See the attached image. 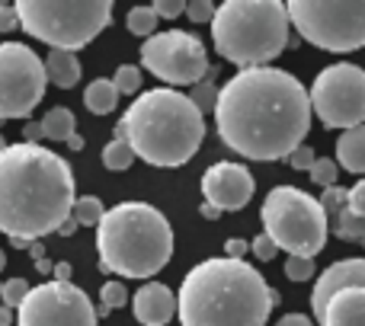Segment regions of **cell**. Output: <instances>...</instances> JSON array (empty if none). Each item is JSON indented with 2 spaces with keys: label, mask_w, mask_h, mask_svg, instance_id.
Listing matches in <instances>:
<instances>
[{
  "label": "cell",
  "mask_w": 365,
  "mask_h": 326,
  "mask_svg": "<svg viewBox=\"0 0 365 326\" xmlns=\"http://www.w3.org/2000/svg\"><path fill=\"white\" fill-rule=\"evenodd\" d=\"M311 90L282 68L237 70L221 87L215 128L225 147L247 160H289L311 132Z\"/></svg>",
  "instance_id": "6da1fadb"
},
{
  "label": "cell",
  "mask_w": 365,
  "mask_h": 326,
  "mask_svg": "<svg viewBox=\"0 0 365 326\" xmlns=\"http://www.w3.org/2000/svg\"><path fill=\"white\" fill-rule=\"evenodd\" d=\"M74 169L42 144H6L0 154V233L16 250L58 233L74 218Z\"/></svg>",
  "instance_id": "7a4b0ae2"
},
{
  "label": "cell",
  "mask_w": 365,
  "mask_h": 326,
  "mask_svg": "<svg viewBox=\"0 0 365 326\" xmlns=\"http://www.w3.org/2000/svg\"><path fill=\"white\" fill-rule=\"evenodd\" d=\"M177 301L182 326H266L279 295L250 263L212 256L186 272Z\"/></svg>",
  "instance_id": "3957f363"
},
{
  "label": "cell",
  "mask_w": 365,
  "mask_h": 326,
  "mask_svg": "<svg viewBox=\"0 0 365 326\" xmlns=\"http://www.w3.org/2000/svg\"><path fill=\"white\" fill-rule=\"evenodd\" d=\"M115 138L128 141L135 157L160 169L182 167L199 154L205 141L202 109L186 93L158 87L138 93L115 125Z\"/></svg>",
  "instance_id": "277c9868"
},
{
  "label": "cell",
  "mask_w": 365,
  "mask_h": 326,
  "mask_svg": "<svg viewBox=\"0 0 365 326\" xmlns=\"http://www.w3.org/2000/svg\"><path fill=\"white\" fill-rule=\"evenodd\" d=\"M100 269L119 278H151L173 256V227L160 208L148 201H122L109 208L96 227Z\"/></svg>",
  "instance_id": "5b68a950"
},
{
  "label": "cell",
  "mask_w": 365,
  "mask_h": 326,
  "mask_svg": "<svg viewBox=\"0 0 365 326\" xmlns=\"http://www.w3.org/2000/svg\"><path fill=\"white\" fill-rule=\"evenodd\" d=\"M289 6L279 0H225L212 19V42L240 70L269 68L289 45Z\"/></svg>",
  "instance_id": "8992f818"
},
{
  "label": "cell",
  "mask_w": 365,
  "mask_h": 326,
  "mask_svg": "<svg viewBox=\"0 0 365 326\" xmlns=\"http://www.w3.org/2000/svg\"><path fill=\"white\" fill-rule=\"evenodd\" d=\"M13 6L19 26L58 51L83 48L113 23L109 0H16Z\"/></svg>",
  "instance_id": "52a82bcc"
},
{
  "label": "cell",
  "mask_w": 365,
  "mask_h": 326,
  "mask_svg": "<svg viewBox=\"0 0 365 326\" xmlns=\"http://www.w3.org/2000/svg\"><path fill=\"white\" fill-rule=\"evenodd\" d=\"M259 221H263V233H269L279 250H285L289 256L314 259L330 233V221L321 199L295 186L269 189L263 208H259Z\"/></svg>",
  "instance_id": "ba28073f"
},
{
  "label": "cell",
  "mask_w": 365,
  "mask_h": 326,
  "mask_svg": "<svg viewBox=\"0 0 365 326\" xmlns=\"http://www.w3.org/2000/svg\"><path fill=\"white\" fill-rule=\"evenodd\" d=\"M289 19L314 48L346 55L365 45V0H289Z\"/></svg>",
  "instance_id": "9c48e42d"
},
{
  "label": "cell",
  "mask_w": 365,
  "mask_h": 326,
  "mask_svg": "<svg viewBox=\"0 0 365 326\" xmlns=\"http://www.w3.org/2000/svg\"><path fill=\"white\" fill-rule=\"evenodd\" d=\"M321 326H365V256L327 265L311 291Z\"/></svg>",
  "instance_id": "30bf717a"
},
{
  "label": "cell",
  "mask_w": 365,
  "mask_h": 326,
  "mask_svg": "<svg viewBox=\"0 0 365 326\" xmlns=\"http://www.w3.org/2000/svg\"><path fill=\"white\" fill-rule=\"evenodd\" d=\"M311 106L327 128L365 125V70L359 64H330L311 83Z\"/></svg>",
  "instance_id": "8fae6325"
},
{
  "label": "cell",
  "mask_w": 365,
  "mask_h": 326,
  "mask_svg": "<svg viewBox=\"0 0 365 326\" xmlns=\"http://www.w3.org/2000/svg\"><path fill=\"white\" fill-rule=\"evenodd\" d=\"M48 68L45 61L19 42H0V122L29 119L42 102Z\"/></svg>",
  "instance_id": "7c38bea8"
},
{
  "label": "cell",
  "mask_w": 365,
  "mask_h": 326,
  "mask_svg": "<svg viewBox=\"0 0 365 326\" xmlns=\"http://www.w3.org/2000/svg\"><path fill=\"white\" fill-rule=\"evenodd\" d=\"M141 68H148L154 77L173 87H199L212 70L199 36L182 29L158 32L148 38L141 45Z\"/></svg>",
  "instance_id": "4fadbf2b"
},
{
  "label": "cell",
  "mask_w": 365,
  "mask_h": 326,
  "mask_svg": "<svg viewBox=\"0 0 365 326\" xmlns=\"http://www.w3.org/2000/svg\"><path fill=\"white\" fill-rule=\"evenodd\" d=\"M96 307L77 285L42 282L16 310V326H96Z\"/></svg>",
  "instance_id": "5bb4252c"
},
{
  "label": "cell",
  "mask_w": 365,
  "mask_h": 326,
  "mask_svg": "<svg viewBox=\"0 0 365 326\" xmlns=\"http://www.w3.org/2000/svg\"><path fill=\"white\" fill-rule=\"evenodd\" d=\"M253 182L250 169L244 163H212L202 176V195H205L208 205H215L218 211H240L244 205H250L253 199Z\"/></svg>",
  "instance_id": "9a60e30c"
},
{
  "label": "cell",
  "mask_w": 365,
  "mask_h": 326,
  "mask_svg": "<svg viewBox=\"0 0 365 326\" xmlns=\"http://www.w3.org/2000/svg\"><path fill=\"white\" fill-rule=\"evenodd\" d=\"M321 205H324V211H327L330 233L346 240V243H359L365 250V218H359V214L349 208V189H343V186L324 189Z\"/></svg>",
  "instance_id": "2e32d148"
},
{
  "label": "cell",
  "mask_w": 365,
  "mask_h": 326,
  "mask_svg": "<svg viewBox=\"0 0 365 326\" xmlns=\"http://www.w3.org/2000/svg\"><path fill=\"white\" fill-rule=\"evenodd\" d=\"M135 320L141 326H167L173 320V314H180V301L173 298V291L160 282H148L135 291L132 298Z\"/></svg>",
  "instance_id": "e0dca14e"
},
{
  "label": "cell",
  "mask_w": 365,
  "mask_h": 326,
  "mask_svg": "<svg viewBox=\"0 0 365 326\" xmlns=\"http://www.w3.org/2000/svg\"><path fill=\"white\" fill-rule=\"evenodd\" d=\"M336 163L346 173H365V125L349 128L336 138Z\"/></svg>",
  "instance_id": "ac0fdd59"
},
{
  "label": "cell",
  "mask_w": 365,
  "mask_h": 326,
  "mask_svg": "<svg viewBox=\"0 0 365 326\" xmlns=\"http://www.w3.org/2000/svg\"><path fill=\"white\" fill-rule=\"evenodd\" d=\"M45 68H48V80L61 90L77 87V80H81V74H83L74 51H58V48H51L48 55H45Z\"/></svg>",
  "instance_id": "d6986e66"
},
{
  "label": "cell",
  "mask_w": 365,
  "mask_h": 326,
  "mask_svg": "<svg viewBox=\"0 0 365 326\" xmlns=\"http://www.w3.org/2000/svg\"><path fill=\"white\" fill-rule=\"evenodd\" d=\"M119 87L113 80H93L87 90H83V106L90 109L93 115H109L119 102Z\"/></svg>",
  "instance_id": "ffe728a7"
},
{
  "label": "cell",
  "mask_w": 365,
  "mask_h": 326,
  "mask_svg": "<svg viewBox=\"0 0 365 326\" xmlns=\"http://www.w3.org/2000/svg\"><path fill=\"white\" fill-rule=\"evenodd\" d=\"M74 128H77L74 112H71V109H64V106L48 109V112H45V119H42V132H45V138H48V141H61V144H68V141L77 135Z\"/></svg>",
  "instance_id": "44dd1931"
},
{
  "label": "cell",
  "mask_w": 365,
  "mask_h": 326,
  "mask_svg": "<svg viewBox=\"0 0 365 326\" xmlns=\"http://www.w3.org/2000/svg\"><path fill=\"white\" fill-rule=\"evenodd\" d=\"M125 23H128V32H132V36H141L148 42L151 36H158L160 16L154 13V6H132L128 16H125Z\"/></svg>",
  "instance_id": "7402d4cb"
},
{
  "label": "cell",
  "mask_w": 365,
  "mask_h": 326,
  "mask_svg": "<svg viewBox=\"0 0 365 326\" xmlns=\"http://www.w3.org/2000/svg\"><path fill=\"white\" fill-rule=\"evenodd\" d=\"M135 160H138V157H135L132 144H128V141H122V138H113L106 147H103V167L113 169V173H122V169H128Z\"/></svg>",
  "instance_id": "603a6c76"
},
{
  "label": "cell",
  "mask_w": 365,
  "mask_h": 326,
  "mask_svg": "<svg viewBox=\"0 0 365 326\" xmlns=\"http://www.w3.org/2000/svg\"><path fill=\"white\" fill-rule=\"evenodd\" d=\"M109 208H103V201L96 195H81L74 205V221L81 227H100V221L106 218Z\"/></svg>",
  "instance_id": "cb8c5ba5"
},
{
  "label": "cell",
  "mask_w": 365,
  "mask_h": 326,
  "mask_svg": "<svg viewBox=\"0 0 365 326\" xmlns=\"http://www.w3.org/2000/svg\"><path fill=\"white\" fill-rule=\"evenodd\" d=\"M113 83L119 87L122 96H135L141 90V68H135V64H119L113 74Z\"/></svg>",
  "instance_id": "d4e9b609"
},
{
  "label": "cell",
  "mask_w": 365,
  "mask_h": 326,
  "mask_svg": "<svg viewBox=\"0 0 365 326\" xmlns=\"http://www.w3.org/2000/svg\"><path fill=\"white\" fill-rule=\"evenodd\" d=\"M218 93H221V87H215L212 80H202L199 87H192L189 100H192L195 106L202 109V115H205V112H212V115H215V106H218Z\"/></svg>",
  "instance_id": "484cf974"
},
{
  "label": "cell",
  "mask_w": 365,
  "mask_h": 326,
  "mask_svg": "<svg viewBox=\"0 0 365 326\" xmlns=\"http://www.w3.org/2000/svg\"><path fill=\"white\" fill-rule=\"evenodd\" d=\"M336 176H340V163L330 160V157H317V163L311 167V179H314L321 189L336 186Z\"/></svg>",
  "instance_id": "4316f807"
},
{
  "label": "cell",
  "mask_w": 365,
  "mask_h": 326,
  "mask_svg": "<svg viewBox=\"0 0 365 326\" xmlns=\"http://www.w3.org/2000/svg\"><path fill=\"white\" fill-rule=\"evenodd\" d=\"M285 278H289V282H311V278H314V259L289 256L285 259Z\"/></svg>",
  "instance_id": "83f0119b"
},
{
  "label": "cell",
  "mask_w": 365,
  "mask_h": 326,
  "mask_svg": "<svg viewBox=\"0 0 365 326\" xmlns=\"http://www.w3.org/2000/svg\"><path fill=\"white\" fill-rule=\"evenodd\" d=\"M29 282L26 278H10V282H4V304L10 310H19L23 307V301L29 298Z\"/></svg>",
  "instance_id": "f1b7e54d"
},
{
  "label": "cell",
  "mask_w": 365,
  "mask_h": 326,
  "mask_svg": "<svg viewBox=\"0 0 365 326\" xmlns=\"http://www.w3.org/2000/svg\"><path fill=\"white\" fill-rule=\"evenodd\" d=\"M100 304H106L109 310H119L128 304V291H125V282H106L100 288Z\"/></svg>",
  "instance_id": "f546056e"
},
{
  "label": "cell",
  "mask_w": 365,
  "mask_h": 326,
  "mask_svg": "<svg viewBox=\"0 0 365 326\" xmlns=\"http://www.w3.org/2000/svg\"><path fill=\"white\" fill-rule=\"evenodd\" d=\"M250 253H253L257 259H263V263H269V259H276L279 246H276V240H272L269 233H259V237L250 240Z\"/></svg>",
  "instance_id": "4dcf8cb0"
},
{
  "label": "cell",
  "mask_w": 365,
  "mask_h": 326,
  "mask_svg": "<svg viewBox=\"0 0 365 326\" xmlns=\"http://www.w3.org/2000/svg\"><path fill=\"white\" fill-rule=\"evenodd\" d=\"M215 13H218V6L208 4V0H192V4H186V16L192 19V23H208L212 26Z\"/></svg>",
  "instance_id": "1f68e13d"
},
{
  "label": "cell",
  "mask_w": 365,
  "mask_h": 326,
  "mask_svg": "<svg viewBox=\"0 0 365 326\" xmlns=\"http://www.w3.org/2000/svg\"><path fill=\"white\" fill-rule=\"evenodd\" d=\"M151 6L160 19H177L180 13H186V4H182V0H154Z\"/></svg>",
  "instance_id": "d6a6232c"
},
{
  "label": "cell",
  "mask_w": 365,
  "mask_h": 326,
  "mask_svg": "<svg viewBox=\"0 0 365 326\" xmlns=\"http://www.w3.org/2000/svg\"><path fill=\"white\" fill-rule=\"evenodd\" d=\"M314 163H317L314 147H308V144H302V147H298V151L289 157V167H292V169H308V173H311V167H314Z\"/></svg>",
  "instance_id": "836d02e7"
},
{
  "label": "cell",
  "mask_w": 365,
  "mask_h": 326,
  "mask_svg": "<svg viewBox=\"0 0 365 326\" xmlns=\"http://www.w3.org/2000/svg\"><path fill=\"white\" fill-rule=\"evenodd\" d=\"M349 208H353L359 218H365V179H359L349 189Z\"/></svg>",
  "instance_id": "e575fe53"
},
{
  "label": "cell",
  "mask_w": 365,
  "mask_h": 326,
  "mask_svg": "<svg viewBox=\"0 0 365 326\" xmlns=\"http://www.w3.org/2000/svg\"><path fill=\"white\" fill-rule=\"evenodd\" d=\"M19 26V16H16V6L13 4H0V32H10Z\"/></svg>",
  "instance_id": "d590c367"
},
{
  "label": "cell",
  "mask_w": 365,
  "mask_h": 326,
  "mask_svg": "<svg viewBox=\"0 0 365 326\" xmlns=\"http://www.w3.org/2000/svg\"><path fill=\"white\" fill-rule=\"evenodd\" d=\"M244 253H250V243H247V240L231 237V240L225 243V256H231V259H244Z\"/></svg>",
  "instance_id": "8d00e7d4"
},
{
  "label": "cell",
  "mask_w": 365,
  "mask_h": 326,
  "mask_svg": "<svg viewBox=\"0 0 365 326\" xmlns=\"http://www.w3.org/2000/svg\"><path fill=\"white\" fill-rule=\"evenodd\" d=\"M276 326H314V323H311V317H304V314H285Z\"/></svg>",
  "instance_id": "74e56055"
},
{
  "label": "cell",
  "mask_w": 365,
  "mask_h": 326,
  "mask_svg": "<svg viewBox=\"0 0 365 326\" xmlns=\"http://www.w3.org/2000/svg\"><path fill=\"white\" fill-rule=\"evenodd\" d=\"M38 138H45L42 122H29V125H26V144H38Z\"/></svg>",
  "instance_id": "f35d334b"
},
{
  "label": "cell",
  "mask_w": 365,
  "mask_h": 326,
  "mask_svg": "<svg viewBox=\"0 0 365 326\" xmlns=\"http://www.w3.org/2000/svg\"><path fill=\"white\" fill-rule=\"evenodd\" d=\"M71 275H74V269H71V263H58V265H55V282L71 285Z\"/></svg>",
  "instance_id": "ab89813d"
},
{
  "label": "cell",
  "mask_w": 365,
  "mask_h": 326,
  "mask_svg": "<svg viewBox=\"0 0 365 326\" xmlns=\"http://www.w3.org/2000/svg\"><path fill=\"white\" fill-rule=\"evenodd\" d=\"M13 320H16V310H10L4 301H0V326H10Z\"/></svg>",
  "instance_id": "60d3db41"
},
{
  "label": "cell",
  "mask_w": 365,
  "mask_h": 326,
  "mask_svg": "<svg viewBox=\"0 0 365 326\" xmlns=\"http://www.w3.org/2000/svg\"><path fill=\"white\" fill-rule=\"evenodd\" d=\"M199 211H202V218H205V221H215V218H218V208H215V205H208V201H205V205H199Z\"/></svg>",
  "instance_id": "b9f144b4"
},
{
  "label": "cell",
  "mask_w": 365,
  "mask_h": 326,
  "mask_svg": "<svg viewBox=\"0 0 365 326\" xmlns=\"http://www.w3.org/2000/svg\"><path fill=\"white\" fill-rule=\"evenodd\" d=\"M77 227H81V224H77L74 218H68V221L61 224V231H58V233H61V237H71V233H77Z\"/></svg>",
  "instance_id": "7bdbcfd3"
},
{
  "label": "cell",
  "mask_w": 365,
  "mask_h": 326,
  "mask_svg": "<svg viewBox=\"0 0 365 326\" xmlns=\"http://www.w3.org/2000/svg\"><path fill=\"white\" fill-rule=\"evenodd\" d=\"M29 253H32V259H45V246H42V240H36V243L29 246Z\"/></svg>",
  "instance_id": "ee69618b"
},
{
  "label": "cell",
  "mask_w": 365,
  "mask_h": 326,
  "mask_svg": "<svg viewBox=\"0 0 365 326\" xmlns=\"http://www.w3.org/2000/svg\"><path fill=\"white\" fill-rule=\"evenodd\" d=\"M83 144H87V141H83L81 135H74V138L68 141V147H71V151H83Z\"/></svg>",
  "instance_id": "f6af8a7d"
},
{
  "label": "cell",
  "mask_w": 365,
  "mask_h": 326,
  "mask_svg": "<svg viewBox=\"0 0 365 326\" xmlns=\"http://www.w3.org/2000/svg\"><path fill=\"white\" fill-rule=\"evenodd\" d=\"M36 269H38V272H45V275H48V272H55V265H51L48 259H36Z\"/></svg>",
  "instance_id": "bcb514c9"
},
{
  "label": "cell",
  "mask_w": 365,
  "mask_h": 326,
  "mask_svg": "<svg viewBox=\"0 0 365 326\" xmlns=\"http://www.w3.org/2000/svg\"><path fill=\"white\" fill-rule=\"evenodd\" d=\"M109 314H113V310H109L106 304H100V307H96V317H100V320H103V317H109Z\"/></svg>",
  "instance_id": "7dc6e473"
},
{
  "label": "cell",
  "mask_w": 365,
  "mask_h": 326,
  "mask_svg": "<svg viewBox=\"0 0 365 326\" xmlns=\"http://www.w3.org/2000/svg\"><path fill=\"white\" fill-rule=\"evenodd\" d=\"M4 265H6V256H4V250H0V272H4Z\"/></svg>",
  "instance_id": "c3c4849f"
},
{
  "label": "cell",
  "mask_w": 365,
  "mask_h": 326,
  "mask_svg": "<svg viewBox=\"0 0 365 326\" xmlns=\"http://www.w3.org/2000/svg\"><path fill=\"white\" fill-rule=\"evenodd\" d=\"M4 147H6V141H4V135H0V154H4Z\"/></svg>",
  "instance_id": "681fc988"
},
{
  "label": "cell",
  "mask_w": 365,
  "mask_h": 326,
  "mask_svg": "<svg viewBox=\"0 0 365 326\" xmlns=\"http://www.w3.org/2000/svg\"><path fill=\"white\" fill-rule=\"evenodd\" d=\"M0 301H4V282H0Z\"/></svg>",
  "instance_id": "f907efd6"
}]
</instances>
